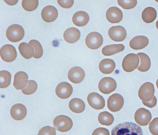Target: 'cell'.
I'll list each match as a JSON object with an SVG mask.
<instances>
[{
  "mask_svg": "<svg viewBox=\"0 0 158 135\" xmlns=\"http://www.w3.org/2000/svg\"><path fill=\"white\" fill-rule=\"evenodd\" d=\"M156 15L157 13L155 9L152 7H148L143 11L142 18L145 23H150L155 20Z\"/></svg>",
  "mask_w": 158,
  "mask_h": 135,
  "instance_id": "obj_26",
  "label": "cell"
},
{
  "mask_svg": "<svg viewBox=\"0 0 158 135\" xmlns=\"http://www.w3.org/2000/svg\"><path fill=\"white\" fill-rule=\"evenodd\" d=\"M24 30L20 25L14 24L9 26L6 32V36L10 41L16 42L22 40L24 35Z\"/></svg>",
  "mask_w": 158,
  "mask_h": 135,
  "instance_id": "obj_2",
  "label": "cell"
},
{
  "mask_svg": "<svg viewBox=\"0 0 158 135\" xmlns=\"http://www.w3.org/2000/svg\"><path fill=\"white\" fill-rule=\"evenodd\" d=\"M155 88L151 82H147L142 84L138 91V96L143 101L151 100L154 96Z\"/></svg>",
  "mask_w": 158,
  "mask_h": 135,
  "instance_id": "obj_5",
  "label": "cell"
},
{
  "mask_svg": "<svg viewBox=\"0 0 158 135\" xmlns=\"http://www.w3.org/2000/svg\"><path fill=\"white\" fill-rule=\"evenodd\" d=\"M58 15V11L56 8L52 5L45 6L41 12L42 19L45 22H51L55 21Z\"/></svg>",
  "mask_w": 158,
  "mask_h": 135,
  "instance_id": "obj_15",
  "label": "cell"
},
{
  "mask_svg": "<svg viewBox=\"0 0 158 135\" xmlns=\"http://www.w3.org/2000/svg\"><path fill=\"white\" fill-rule=\"evenodd\" d=\"M38 4V0H23L22 2L23 8L28 11H31L35 10L37 8Z\"/></svg>",
  "mask_w": 158,
  "mask_h": 135,
  "instance_id": "obj_31",
  "label": "cell"
},
{
  "mask_svg": "<svg viewBox=\"0 0 158 135\" xmlns=\"http://www.w3.org/2000/svg\"><path fill=\"white\" fill-rule=\"evenodd\" d=\"M139 61V58L137 54L133 53L128 54L123 60V68L126 72H132L137 68Z\"/></svg>",
  "mask_w": 158,
  "mask_h": 135,
  "instance_id": "obj_4",
  "label": "cell"
},
{
  "mask_svg": "<svg viewBox=\"0 0 158 135\" xmlns=\"http://www.w3.org/2000/svg\"><path fill=\"white\" fill-rule=\"evenodd\" d=\"M92 135H110L109 132L106 129L98 128L93 132Z\"/></svg>",
  "mask_w": 158,
  "mask_h": 135,
  "instance_id": "obj_37",
  "label": "cell"
},
{
  "mask_svg": "<svg viewBox=\"0 0 158 135\" xmlns=\"http://www.w3.org/2000/svg\"><path fill=\"white\" fill-rule=\"evenodd\" d=\"M111 135H143L140 127L132 122L119 124L112 129Z\"/></svg>",
  "mask_w": 158,
  "mask_h": 135,
  "instance_id": "obj_1",
  "label": "cell"
},
{
  "mask_svg": "<svg viewBox=\"0 0 158 135\" xmlns=\"http://www.w3.org/2000/svg\"><path fill=\"white\" fill-rule=\"evenodd\" d=\"M118 5L123 8L125 9H130L134 8L136 5L137 1L132 0H120L117 1Z\"/></svg>",
  "mask_w": 158,
  "mask_h": 135,
  "instance_id": "obj_33",
  "label": "cell"
},
{
  "mask_svg": "<svg viewBox=\"0 0 158 135\" xmlns=\"http://www.w3.org/2000/svg\"><path fill=\"white\" fill-rule=\"evenodd\" d=\"M38 135H56V130L50 126H45L40 130Z\"/></svg>",
  "mask_w": 158,
  "mask_h": 135,
  "instance_id": "obj_34",
  "label": "cell"
},
{
  "mask_svg": "<svg viewBox=\"0 0 158 135\" xmlns=\"http://www.w3.org/2000/svg\"><path fill=\"white\" fill-rule=\"evenodd\" d=\"M29 44L32 46L34 49L33 57L37 59L40 58L43 54V49L40 42L36 40H32L29 41Z\"/></svg>",
  "mask_w": 158,
  "mask_h": 135,
  "instance_id": "obj_30",
  "label": "cell"
},
{
  "mask_svg": "<svg viewBox=\"0 0 158 135\" xmlns=\"http://www.w3.org/2000/svg\"><path fill=\"white\" fill-rule=\"evenodd\" d=\"M53 124L55 128L61 132L68 131L73 125L71 119L68 116L63 115L56 117L53 120Z\"/></svg>",
  "mask_w": 158,
  "mask_h": 135,
  "instance_id": "obj_3",
  "label": "cell"
},
{
  "mask_svg": "<svg viewBox=\"0 0 158 135\" xmlns=\"http://www.w3.org/2000/svg\"><path fill=\"white\" fill-rule=\"evenodd\" d=\"M59 5L61 7L65 8H69L73 5L74 1L70 0H57Z\"/></svg>",
  "mask_w": 158,
  "mask_h": 135,
  "instance_id": "obj_36",
  "label": "cell"
},
{
  "mask_svg": "<svg viewBox=\"0 0 158 135\" xmlns=\"http://www.w3.org/2000/svg\"><path fill=\"white\" fill-rule=\"evenodd\" d=\"M5 2L10 5H15L18 1V0H4Z\"/></svg>",
  "mask_w": 158,
  "mask_h": 135,
  "instance_id": "obj_39",
  "label": "cell"
},
{
  "mask_svg": "<svg viewBox=\"0 0 158 135\" xmlns=\"http://www.w3.org/2000/svg\"><path fill=\"white\" fill-rule=\"evenodd\" d=\"M137 55L140 59V64L137 69L142 72L148 71L150 69L151 65L150 58L148 55L143 53H138Z\"/></svg>",
  "mask_w": 158,
  "mask_h": 135,
  "instance_id": "obj_27",
  "label": "cell"
},
{
  "mask_svg": "<svg viewBox=\"0 0 158 135\" xmlns=\"http://www.w3.org/2000/svg\"><path fill=\"white\" fill-rule=\"evenodd\" d=\"M156 85L157 88L158 89V79H157L156 82Z\"/></svg>",
  "mask_w": 158,
  "mask_h": 135,
  "instance_id": "obj_41",
  "label": "cell"
},
{
  "mask_svg": "<svg viewBox=\"0 0 158 135\" xmlns=\"http://www.w3.org/2000/svg\"><path fill=\"white\" fill-rule=\"evenodd\" d=\"M85 75V72L81 68L75 66L69 70L68 77L69 80L72 82L78 83L83 81Z\"/></svg>",
  "mask_w": 158,
  "mask_h": 135,
  "instance_id": "obj_13",
  "label": "cell"
},
{
  "mask_svg": "<svg viewBox=\"0 0 158 135\" xmlns=\"http://www.w3.org/2000/svg\"><path fill=\"white\" fill-rule=\"evenodd\" d=\"M17 53L15 47L10 44L3 45L0 49V56L4 61L10 62L16 58Z\"/></svg>",
  "mask_w": 158,
  "mask_h": 135,
  "instance_id": "obj_8",
  "label": "cell"
},
{
  "mask_svg": "<svg viewBox=\"0 0 158 135\" xmlns=\"http://www.w3.org/2000/svg\"><path fill=\"white\" fill-rule=\"evenodd\" d=\"M148 43V39L146 36H139L134 37L130 40L129 45L132 49L138 50L144 48Z\"/></svg>",
  "mask_w": 158,
  "mask_h": 135,
  "instance_id": "obj_19",
  "label": "cell"
},
{
  "mask_svg": "<svg viewBox=\"0 0 158 135\" xmlns=\"http://www.w3.org/2000/svg\"><path fill=\"white\" fill-rule=\"evenodd\" d=\"M156 27L157 29L158 30V20L156 23Z\"/></svg>",
  "mask_w": 158,
  "mask_h": 135,
  "instance_id": "obj_40",
  "label": "cell"
},
{
  "mask_svg": "<svg viewBox=\"0 0 158 135\" xmlns=\"http://www.w3.org/2000/svg\"><path fill=\"white\" fill-rule=\"evenodd\" d=\"M11 78L10 73L6 70L0 71V88H3L8 86L10 85Z\"/></svg>",
  "mask_w": 158,
  "mask_h": 135,
  "instance_id": "obj_29",
  "label": "cell"
},
{
  "mask_svg": "<svg viewBox=\"0 0 158 135\" xmlns=\"http://www.w3.org/2000/svg\"><path fill=\"white\" fill-rule=\"evenodd\" d=\"M152 118L150 112L143 108L138 109L134 116L135 121L141 126H145L148 124Z\"/></svg>",
  "mask_w": 158,
  "mask_h": 135,
  "instance_id": "obj_10",
  "label": "cell"
},
{
  "mask_svg": "<svg viewBox=\"0 0 158 135\" xmlns=\"http://www.w3.org/2000/svg\"><path fill=\"white\" fill-rule=\"evenodd\" d=\"M73 91L72 86L66 82L59 83L56 87V93L59 98L65 99L69 97Z\"/></svg>",
  "mask_w": 158,
  "mask_h": 135,
  "instance_id": "obj_14",
  "label": "cell"
},
{
  "mask_svg": "<svg viewBox=\"0 0 158 135\" xmlns=\"http://www.w3.org/2000/svg\"><path fill=\"white\" fill-rule=\"evenodd\" d=\"M108 34L111 40L116 42L123 41L127 36L125 28L119 25L111 27L108 30Z\"/></svg>",
  "mask_w": 158,
  "mask_h": 135,
  "instance_id": "obj_11",
  "label": "cell"
},
{
  "mask_svg": "<svg viewBox=\"0 0 158 135\" xmlns=\"http://www.w3.org/2000/svg\"><path fill=\"white\" fill-rule=\"evenodd\" d=\"M28 78V76L25 72L22 71L17 72L14 77V87L17 90L23 88L27 84Z\"/></svg>",
  "mask_w": 158,
  "mask_h": 135,
  "instance_id": "obj_18",
  "label": "cell"
},
{
  "mask_svg": "<svg viewBox=\"0 0 158 135\" xmlns=\"http://www.w3.org/2000/svg\"><path fill=\"white\" fill-rule=\"evenodd\" d=\"M87 100L89 105L96 110L102 109L105 106V101L103 97L96 92L89 93L88 95Z\"/></svg>",
  "mask_w": 158,
  "mask_h": 135,
  "instance_id": "obj_12",
  "label": "cell"
},
{
  "mask_svg": "<svg viewBox=\"0 0 158 135\" xmlns=\"http://www.w3.org/2000/svg\"><path fill=\"white\" fill-rule=\"evenodd\" d=\"M85 43L89 49H95L99 48L102 44L103 39L102 35L97 32H92L86 36Z\"/></svg>",
  "mask_w": 158,
  "mask_h": 135,
  "instance_id": "obj_6",
  "label": "cell"
},
{
  "mask_svg": "<svg viewBox=\"0 0 158 135\" xmlns=\"http://www.w3.org/2000/svg\"><path fill=\"white\" fill-rule=\"evenodd\" d=\"M69 107L73 112L76 113H80L84 110L85 105L81 99L78 98H74L70 101Z\"/></svg>",
  "mask_w": 158,
  "mask_h": 135,
  "instance_id": "obj_25",
  "label": "cell"
},
{
  "mask_svg": "<svg viewBox=\"0 0 158 135\" xmlns=\"http://www.w3.org/2000/svg\"><path fill=\"white\" fill-rule=\"evenodd\" d=\"M20 53L26 59H29L33 56L34 49L30 44L23 42L20 44L18 47Z\"/></svg>",
  "mask_w": 158,
  "mask_h": 135,
  "instance_id": "obj_23",
  "label": "cell"
},
{
  "mask_svg": "<svg viewBox=\"0 0 158 135\" xmlns=\"http://www.w3.org/2000/svg\"><path fill=\"white\" fill-rule=\"evenodd\" d=\"M124 104V99L119 94L115 93L111 95L107 100V107L112 112L120 110Z\"/></svg>",
  "mask_w": 158,
  "mask_h": 135,
  "instance_id": "obj_9",
  "label": "cell"
},
{
  "mask_svg": "<svg viewBox=\"0 0 158 135\" xmlns=\"http://www.w3.org/2000/svg\"><path fill=\"white\" fill-rule=\"evenodd\" d=\"M106 17L110 23H117L122 20L123 14L119 8L116 6H112L109 8L107 11Z\"/></svg>",
  "mask_w": 158,
  "mask_h": 135,
  "instance_id": "obj_16",
  "label": "cell"
},
{
  "mask_svg": "<svg viewBox=\"0 0 158 135\" xmlns=\"http://www.w3.org/2000/svg\"><path fill=\"white\" fill-rule=\"evenodd\" d=\"M125 47L122 44H113L106 45L102 49V53L106 56H110L123 51Z\"/></svg>",
  "mask_w": 158,
  "mask_h": 135,
  "instance_id": "obj_24",
  "label": "cell"
},
{
  "mask_svg": "<svg viewBox=\"0 0 158 135\" xmlns=\"http://www.w3.org/2000/svg\"><path fill=\"white\" fill-rule=\"evenodd\" d=\"M143 104L145 106L149 108H152L155 107L157 103V99L156 97L154 95L152 99L148 101H142Z\"/></svg>",
  "mask_w": 158,
  "mask_h": 135,
  "instance_id": "obj_38",
  "label": "cell"
},
{
  "mask_svg": "<svg viewBox=\"0 0 158 135\" xmlns=\"http://www.w3.org/2000/svg\"><path fill=\"white\" fill-rule=\"evenodd\" d=\"M81 35L79 30L74 27H71L67 29L64 32L63 37L67 42L73 43L77 41Z\"/></svg>",
  "mask_w": 158,
  "mask_h": 135,
  "instance_id": "obj_20",
  "label": "cell"
},
{
  "mask_svg": "<svg viewBox=\"0 0 158 135\" xmlns=\"http://www.w3.org/2000/svg\"><path fill=\"white\" fill-rule=\"evenodd\" d=\"M98 119L101 124L106 126L111 124L114 121L113 115L106 111L100 113L98 116Z\"/></svg>",
  "mask_w": 158,
  "mask_h": 135,
  "instance_id": "obj_28",
  "label": "cell"
},
{
  "mask_svg": "<svg viewBox=\"0 0 158 135\" xmlns=\"http://www.w3.org/2000/svg\"><path fill=\"white\" fill-rule=\"evenodd\" d=\"M149 130L153 135H158V117L154 118L150 123Z\"/></svg>",
  "mask_w": 158,
  "mask_h": 135,
  "instance_id": "obj_35",
  "label": "cell"
},
{
  "mask_svg": "<svg viewBox=\"0 0 158 135\" xmlns=\"http://www.w3.org/2000/svg\"><path fill=\"white\" fill-rule=\"evenodd\" d=\"M27 109L22 104H16L12 106L10 110V114L12 117L16 120H21L23 119L27 114Z\"/></svg>",
  "mask_w": 158,
  "mask_h": 135,
  "instance_id": "obj_17",
  "label": "cell"
},
{
  "mask_svg": "<svg viewBox=\"0 0 158 135\" xmlns=\"http://www.w3.org/2000/svg\"><path fill=\"white\" fill-rule=\"evenodd\" d=\"M89 20L88 14L85 11H79L76 12L72 17L73 23L77 26L82 27L86 25Z\"/></svg>",
  "mask_w": 158,
  "mask_h": 135,
  "instance_id": "obj_21",
  "label": "cell"
},
{
  "mask_svg": "<svg viewBox=\"0 0 158 135\" xmlns=\"http://www.w3.org/2000/svg\"><path fill=\"white\" fill-rule=\"evenodd\" d=\"M115 67V64L114 61L109 58L103 59L100 61L99 65L100 71L106 74L111 73Z\"/></svg>",
  "mask_w": 158,
  "mask_h": 135,
  "instance_id": "obj_22",
  "label": "cell"
},
{
  "mask_svg": "<svg viewBox=\"0 0 158 135\" xmlns=\"http://www.w3.org/2000/svg\"><path fill=\"white\" fill-rule=\"evenodd\" d=\"M37 88L36 82L33 80H30L28 81V84L27 86L24 89L22 90L23 94L26 95H30L34 93Z\"/></svg>",
  "mask_w": 158,
  "mask_h": 135,
  "instance_id": "obj_32",
  "label": "cell"
},
{
  "mask_svg": "<svg viewBox=\"0 0 158 135\" xmlns=\"http://www.w3.org/2000/svg\"><path fill=\"white\" fill-rule=\"evenodd\" d=\"M117 83L114 79L109 77H104L100 81L98 85L99 89L102 93L109 94L116 89Z\"/></svg>",
  "mask_w": 158,
  "mask_h": 135,
  "instance_id": "obj_7",
  "label": "cell"
}]
</instances>
